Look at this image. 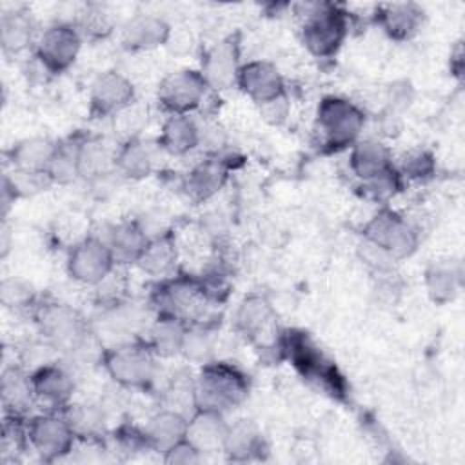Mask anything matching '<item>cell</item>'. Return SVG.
I'll use <instances>...</instances> for the list:
<instances>
[{
	"mask_svg": "<svg viewBox=\"0 0 465 465\" xmlns=\"http://www.w3.org/2000/svg\"><path fill=\"white\" fill-rule=\"evenodd\" d=\"M227 180V169L223 162L209 158L194 165L185 178V191L194 202H205L214 196Z\"/></svg>",
	"mask_w": 465,
	"mask_h": 465,
	"instance_id": "484cf974",
	"label": "cell"
},
{
	"mask_svg": "<svg viewBox=\"0 0 465 465\" xmlns=\"http://www.w3.org/2000/svg\"><path fill=\"white\" fill-rule=\"evenodd\" d=\"M187 430V418L173 409L158 411L154 416L149 418L143 432L149 443V449H156L165 452L169 447L178 443L185 438Z\"/></svg>",
	"mask_w": 465,
	"mask_h": 465,
	"instance_id": "7402d4cb",
	"label": "cell"
},
{
	"mask_svg": "<svg viewBox=\"0 0 465 465\" xmlns=\"http://www.w3.org/2000/svg\"><path fill=\"white\" fill-rule=\"evenodd\" d=\"M262 445L260 432L256 425L249 420H238L232 425H227L223 450L232 460H247Z\"/></svg>",
	"mask_w": 465,
	"mask_h": 465,
	"instance_id": "4dcf8cb0",
	"label": "cell"
},
{
	"mask_svg": "<svg viewBox=\"0 0 465 465\" xmlns=\"http://www.w3.org/2000/svg\"><path fill=\"white\" fill-rule=\"evenodd\" d=\"M36 398L31 374L18 367H9L2 374V401L9 414L20 416Z\"/></svg>",
	"mask_w": 465,
	"mask_h": 465,
	"instance_id": "f1b7e54d",
	"label": "cell"
},
{
	"mask_svg": "<svg viewBox=\"0 0 465 465\" xmlns=\"http://www.w3.org/2000/svg\"><path fill=\"white\" fill-rule=\"evenodd\" d=\"M82 47V33L76 25L58 22L49 25L38 38L36 58L49 73H62L71 67Z\"/></svg>",
	"mask_w": 465,
	"mask_h": 465,
	"instance_id": "30bf717a",
	"label": "cell"
},
{
	"mask_svg": "<svg viewBox=\"0 0 465 465\" xmlns=\"http://www.w3.org/2000/svg\"><path fill=\"white\" fill-rule=\"evenodd\" d=\"M209 351H211V343H209L207 334H205L203 331L189 329V327H187L180 352H183L185 358H189V360L205 361Z\"/></svg>",
	"mask_w": 465,
	"mask_h": 465,
	"instance_id": "74e56055",
	"label": "cell"
},
{
	"mask_svg": "<svg viewBox=\"0 0 465 465\" xmlns=\"http://www.w3.org/2000/svg\"><path fill=\"white\" fill-rule=\"evenodd\" d=\"M200 143V127L189 114H169L158 138L160 149L169 154H187Z\"/></svg>",
	"mask_w": 465,
	"mask_h": 465,
	"instance_id": "603a6c76",
	"label": "cell"
},
{
	"mask_svg": "<svg viewBox=\"0 0 465 465\" xmlns=\"http://www.w3.org/2000/svg\"><path fill=\"white\" fill-rule=\"evenodd\" d=\"M154 356L147 343H120L104 352V367L118 385L138 389L154 378Z\"/></svg>",
	"mask_w": 465,
	"mask_h": 465,
	"instance_id": "5b68a950",
	"label": "cell"
},
{
	"mask_svg": "<svg viewBox=\"0 0 465 465\" xmlns=\"http://www.w3.org/2000/svg\"><path fill=\"white\" fill-rule=\"evenodd\" d=\"M363 238L391 260L411 256L420 243L418 231L407 222V218L391 209L378 211L363 225Z\"/></svg>",
	"mask_w": 465,
	"mask_h": 465,
	"instance_id": "277c9868",
	"label": "cell"
},
{
	"mask_svg": "<svg viewBox=\"0 0 465 465\" xmlns=\"http://www.w3.org/2000/svg\"><path fill=\"white\" fill-rule=\"evenodd\" d=\"M33 38V24L31 18L24 11L4 13L0 20V42L5 53H20L24 51Z\"/></svg>",
	"mask_w": 465,
	"mask_h": 465,
	"instance_id": "1f68e13d",
	"label": "cell"
},
{
	"mask_svg": "<svg viewBox=\"0 0 465 465\" xmlns=\"http://www.w3.org/2000/svg\"><path fill=\"white\" fill-rule=\"evenodd\" d=\"M64 414L76 438L98 440L104 434L105 418L102 409H98L96 405H89V403L67 405Z\"/></svg>",
	"mask_w": 465,
	"mask_h": 465,
	"instance_id": "d6a6232c",
	"label": "cell"
},
{
	"mask_svg": "<svg viewBox=\"0 0 465 465\" xmlns=\"http://www.w3.org/2000/svg\"><path fill=\"white\" fill-rule=\"evenodd\" d=\"M238 331L254 341L258 347L267 349L278 341V331L271 305L262 296L245 298L236 311Z\"/></svg>",
	"mask_w": 465,
	"mask_h": 465,
	"instance_id": "9a60e30c",
	"label": "cell"
},
{
	"mask_svg": "<svg viewBox=\"0 0 465 465\" xmlns=\"http://www.w3.org/2000/svg\"><path fill=\"white\" fill-rule=\"evenodd\" d=\"M163 460L167 463H196L202 460V452L183 438L163 452Z\"/></svg>",
	"mask_w": 465,
	"mask_h": 465,
	"instance_id": "ab89813d",
	"label": "cell"
},
{
	"mask_svg": "<svg viewBox=\"0 0 465 465\" xmlns=\"http://www.w3.org/2000/svg\"><path fill=\"white\" fill-rule=\"evenodd\" d=\"M280 345L287 352L292 365L311 383L331 394H340L343 391L341 376L336 372V367L309 341L305 334L289 332Z\"/></svg>",
	"mask_w": 465,
	"mask_h": 465,
	"instance_id": "8992f818",
	"label": "cell"
},
{
	"mask_svg": "<svg viewBox=\"0 0 465 465\" xmlns=\"http://www.w3.org/2000/svg\"><path fill=\"white\" fill-rule=\"evenodd\" d=\"M376 24L394 40H407L418 33L423 22V9L412 2L380 4L374 11Z\"/></svg>",
	"mask_w": 465,
	"mask_h": 465,
	"instance_id": "e0dca14e",
	"label": "cell"
},
{
	"mask_svg": "<svg viewBox=\"0 0 465 465\" xmlns=\"http://www.w3.org/2000/svg\"><path fill=\"white\" fill-rule=\"evenodd\" d=\"M178 260L176 240L171 232L151 238L136 265L149 276H167Z\"/></svg>",
	"mask_w": 465,
	"mask_h": 465,
	"instance_id": "4316f807",
	"label": "cell"
},
{
	"mask_svg": "<svg viewBox=\"0 0 465 465\" xmlns=\"http://www.w3.org/2000/svg\"><path fill=\"white\" fill-rule=\"evenodd\" d=\"M236 85L260 105L285 98V84L278 67L265 60H252L240 65Z\"/></svg>",
	"mask_w": 465,
	"mask_h": 465,
	"instance_id": "5bb4252c",
	"label": "cell"
},
{
	"mask_svg": "<svg viewBox=\"0 0 465 465\" xmlns=\"http://www.w3.org/2000/svg\"><path fill=\"white\" fill-rule=\"evenodd\" d=\"M80 147H82V142L58 145V149L54 153V158H53V162L47 169V174H49L51 182L65 183V182H71L74 176L80 174V169H78Z\"/></svg>",
	"mask_w": 465,
	"mask_h": 465,
	"instance_id": "e575fe53",
	"label": "cell"
},
{
	"mask_svg": "<svg viewBox=\"0 0 465 465\" xmlns=\"http://www.w3.org/2000/svg\"><path fill=\"white\" fill-rule=\"evenodd\" d=\"M363 111L340 96H325L316 113V127L322 134V143L329 151L354 145L363 131Z\"/></svg>",
	"mask_w": 465,
	"mask_h": 465,
	"instance_id": "3957f363",
	"label": "cell"
},
{
	"mask_svg": "<svg viewBox=\"0 0 465 465\" xmlns=\"http://www.w3.org/2000/svg\"><path fill=\"white\" fill-rule=\"evenodd\" d=\"M153 165H154L153 149L138 138H129L120 149H116L114 167L122 176L129 180H142L149 176L153 171Z\"/></svg>",
	"mask_w": 465,
	"mask_h": 465,
	"instance_id": "83f0119b",
	"label": "cell"
},
{
	"mask_svg": "<svg viewBox=\"0 0 465 465\" xmlns=\"http://www.w3.org/2000/svg\"><path fill=\"white\" fill-rule=\"evenodd\" d=\"M31 381L36 398L49 405L64 407L69 403L74 389L71 374L58 363H45L31 372Z\"/></svg>",
	"mask_w": 465,
	"mask_h": 465,
	"instance_id": "ffe728a7",
	"label": "cell"
},
{
	"mask_svg": "<svg viewBox=\"0 0 465 465\" xmlns=\"http://www.w3.org/2000/svg\"><path fill=\"white\" fill-rule=\"evenodd\" d=\"M349 31L347 13L334 4L305 5V20L302 24V42L311 54L329 58L341 47Z\"/></svg>",
	"mask_w": 465,
	"mask_h": 465,
	"instance_id": "7a4b0ae2",
	"label": "cell"
},
{
	"mask_svg": "<svg viewBox=\"0 0 465 465\" xmlns=\"http://www.w3.org/2000/svg\"><path fill=\"white\" fill-rule=\"evenodd\" d=\"M25 434L29 447L45 461L65 456L69 450H73L76 440L64 412H45L33 416L25 425Z\"/></svg>",
	"mask_w": 465,
	"mask_h": 465,
	"instance_id": "ba28073f",
	"label": "cell"
},
{
	"mask_svg": "<svg viewBox=\"0 0 465 465\" xmlns=\"http://www.w3.org/2000/svg\"><path fill=\"white\" fill-rule=\"evenodd\" d=\"M207 89L202 71L180 69L160 82L158 102L169 114H189L200 107Z\"/></svg>",
	"mask_w": 465,
	"mask_h": 465,
	"instance_id": "9c48e42d",
	"label": "cell"
},
{
	"mask_svg": "<svg viewBox=\"0 0 465 465\" xmlns=\"http://www.w3.org/2000/svg\"><path fill=\"white\" fill-rule=\"evenodd\" d=\"M349 165L352 174H356L361 183L394 169L389 147L378 140L356 142L349 156Z\"/></svg>",
	"mask_w": 465,
	"mask_h": 465,
	"instance_id": "44dd1931",
	"label": "cell"
},
{
	"mask_svg": "<svg viewBox=\"0 0 465 465\" xmlns=\"http://www.w3.org/2000/svg\"><path fill=\"white\" fill-rule=\"evenodd\" d=\"M171 38V25L156 15L138 13L122 29V44L131 51H151Z\"/></svg>",
	"mask_w": 465,
	"mask_h": 465,
	"instance_id": "2e32d148",
	"label": "cell"
},
{
	"mask_svg": "<svg viewBox=\"0 0 465 465\" xmlns=\"http://www.w3.org/2000/svg\"><path fill=\"white\" fill-rule=\"evenodd\" d=\"M460 274L450 265L434 263L425 271V287L436 303H447L454 300L460 291Z\"/></svg>",
	"mask_w": 465,
	"mask_h": 465,
	"instance_id": "836d02e7",
	"label": "cell"
},
{
	"mask_svg": "<svg viewBox=\"0 0 465 465\" xmlns=\"http://www.w3.org/2000/svg\"><path fill=\"white\" fill-rule=\"evenodd\" d=\"M134 87L127 76L116 71H105L94 78L89 91V109L96 118L116 116L131 107Z\"/></svg>",
	"mask_w": 465,
	"mask_h": 465,
	"instance_id": "4fadbf2b",
	"label": "cell"
},
{
	"mask_svg": "<svg viewBox=\"0 0 465 465\" xmlns=\"http://www.w3.org/2000/svg\"><path fill=\"white\" fill-rule=\"evenodd\" d=\"M36 322L47 343L60 351H74L85 338V329L78 314L60 303H45L36 312Z\"/></svg>",
	"mask_w": 465,
	"mask_h": 465,
	"instance_id": "7c38bea8",
	"label": "cell"
},
{
	"mask_svg": "<svg viewBox=\"0 0 465 465\" xmlns=\"http://www.w3.org/2000/svg\"><path fill=\"white\" fill-rule=\"evenodd\" d=\"M227 423L223 421V414L209 409H198L187 420L185 440L191 441L202 454L223 450Z\"/></svg>",
	"mask_w": 465,
	"mask_h": 465,
	"instance_id": "d6986e66",
	"label": "cell"
},
{
	"mask_svg": "<svg viewBox=\"0 0 465 465\" xmlns=\"http://www.w3.org/2000/svg\"><path fill=\"white\" fill-rule=\"evenodd\" d=\"M31 296H33L31 287L22 283L20 280L9 278V280L2 282L0 298H2L4 305H7V307H22V305L31 302Z\"/></svg>",
	"mask_w": 465,
	"mask_h": 465,
	"instance_id": "f35d334b",
	"label": "cell"
},
{
	"mask_svg": "<svg viewBox=\"0 0 465 465\" xmlns=\"http://www.w3.org/2000/svg\"><path fill=\"white\" fill-rule=\"evenodd\" d=\"M116 260L109 243L100 236H85L73 245L67 256V272L84 285H100L114 272Z\"/></svg>",
	"mask_w": 465,
	"mask_h": 465,
	"instance_id": "52a82bcc",
	"label": "cell"
},
{
	"mask_svg": "<svg viewBox=\"0 0 465 465\" xmlns=\"http://www.w3.org/2000/svg\"><path fill=\"white\" fill-rule=\"evenodd\" d=\"M56 149H58V143H54L53 140L35 136V138H25L18 142L11 149L9 158H11L13 169L29 171V173H47Z\"/></svg>",
	"mask_w": 465,
	"mask_h": 465,
	"instance_id": "d4e9b609",
	"label": "cell"
},
{
	"mask_svg": "<svg viewBox=\"0 0 465 465\" xmlns=\"http://www.w3.org/2000/svg\"><path fill=\"white\" fill-rule=\"evenodd\" d=\"M104 240L109 243L116 263H136L149 243V236L138 220L114 225Z\"/></svg>",
	"mask_w": 465,
	"mask_h": 465,
	"instance_id": "cb8c5ba5",
	"label": "cell"
},
{
	"mask_svg": "<svg viewBox=\"0 0 465 465\" xmlns=\"http://www.w3.org/2000/svg\"><path fill=\"white\" fill-rule=\"evenodd\" d=\"M160 314L174 316L182 322L194 320L203 312L209 300V291L203 283L191 278H174L165 282L154 296Z\"/></svg>",
	"mask_w": 465,
	"mask_h": 465,
	"instance_id": "8fae6325",
	"label": "cell"
},
{
	"mask_svg": "<svg viewBox=\"0 0 465 465\" xmlns=\"http://www.w3.org/2000/svg\"><path fill=\"white\" fill-rule=\"evenodd\" d=\"M249 392L245 374L229 363H203L194 383V403L198 409L225 412L240 405Z\"/></svg>",
	"mask_w": 465,
	"mask_h": 465,
	"instance_id": "6da1fadb",
	"label": "cell"
},
{
	"mask_svg": "<svg viewBox=\"0 0 465 465\" xmlns=\"http://www.w3.org/2000/svg\"><path fill=\"white\" fill-rule=\"evenodd\" d=\"M238 71V49L231 40H223L211 47L202 64V74L213 89H227L236 84Z\"/></svg>",
	"mask_w": 465,
	"mask_h": 465,
	"instance_id": "ac0fdd59",
	"label": "cell"
},
{
	"mask_svg": "<svg viewBox=\"0 0 465 465\" xmlns=\"http://www.w3.org/2000/svg\"><path fill=\"white\" fill-rule=\"evenodd\" d=\"M432 173H434V158L429 151H423V149L412 151L403 158V163H401L403 176L421 180L430 176Z\"/></svg>",
	"mask_w": 465,
	"mask_h": 465,
	"instance_id": "8d00e7d4",
	"label": "cell"
},
{
	"mask_svg": "<svg viewBox=\"0 0 465 465\" xmlns=\"http://www.w3.org/2000/svg\"><path fill=\"white\" fill-rule=\"evenodd\" d=\"M185 331V322L169 314H158L151 327V338L147 345L156 356H173L182 351Z\"/></svg>",
	"mask_w": 465,
	"mask_h": 465,
	"instance_id": "f546056e",
	"label": "cell"
},
{
	"mask_svg": "<svg viewBox=\"0 0 465 465\" xmlns=\"http://www.w3.org/2000/svg\"><path fill=\"white\" fill-rule=\"evenodd\" d=\"M78 29H80V33H84L91 38H102L107 33H111L113 20L102 7H91L84 13Z\"/></svg>",
	"mask_w": 465,
	"mask_h": 465,
	"instance_id": "d590c367",
	"label": "cell"
}]
</instances>
